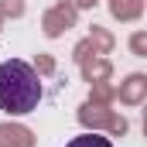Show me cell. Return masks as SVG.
Segmentation results:
<instances>
[{
    "instance_id": "2",
    "label": "cell",
    "mask_w": 147,
    "mask_h": 147,
    "mask_svg": "<svg viewBox=\"0 0 147 147\" xmlns=\"http://www.w3.org/2000/svg\"><path fill=\"white\" fill-rule=\"evenodd\" d=\"M65 147H113V140L110 137H99V134H79Z\"/></svg>"
},
{
    "instance_id": "1",
    "label": "cell",
    "mask_w": 147,
    "mask_h": 147,
    "mask_svg": "<svg viewBox=\"0 0 147 147\" xmlns=\"http://www.w3.org/2000/svg\"><path fill=\"white\" fill-rule=\"evenodd\" d=\"M45 89H41V79H38L34 65L21 62V58H7L0 62V110L3 113H24L38 110Z\"/></svg>"
}]
</instances>
